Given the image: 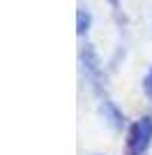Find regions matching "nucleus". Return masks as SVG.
<instances>
[{"instance_id": "2", "label": "nucleus", "mask_w": 152, "mask_h": 155, "mask_svg": "<svg viewBox=\"0 0 152 155\" xmlns=\"http://www.w3.org/2000/svg\"><path fill=\"white\" fill-rule=\"evenodd\" d=\"M145 93L152 97V70L147 72V77H145Z\"/></svg>"}, {"instance_id": "1", "label": "nucleus", "mask_w": 152, "mask_h": 155, "mask_svg": "<svg viewBox=\"0 0 152 155\" xmlns=\"http://www.w3.org/2000/svg\"><path fill=\"white\" fill-rule=\"evenodd\" d=\"M152 141V120L150 118H143L141 123L134 125V132H131V153L134 155H143L147 150Z\"/></svg>"}]
</instances>
